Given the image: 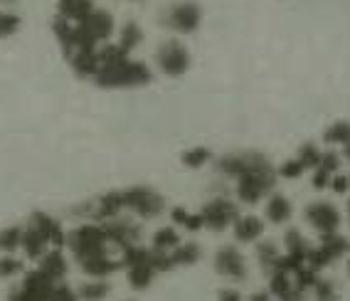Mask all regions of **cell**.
I'll return each instance as SVG.
<instances>
[{
  "label": "cell",
  "mask_w": 350,
  "mask_h": 301,
  "mask_svg": "<svg viewBox=\"0 0 350 301\" xmlns=\"http://www.w3.org/2000/svg\"><path fill=\"white\" fill-rule=\"evenodd\" d=\"M30 225L35 227L40 235H42L47 245H52V250H62V247L67 245V235H64L62 225H59L52 215L35 213V215H32V220H30Z\"/></svg>",
  "instance_id": "obj_13"
},
{
  "label": "cell",
  "mask_w": 350,
  "mask_h": 301,
  "mask_svg": "<svg viewBox=\"0 0 350 301\" xmlns=\"http://www.w3.org/2000/svg\"><path fill=\"white\" fill-rule=\"evenodd\" d=\"M264 220L256 215H239V220L232 225V233L237 242H259L264 235Z\"/></svg>",
  "instance_id": "obj_18"
},
{
  "label": "cell",
  "mask_w": 350,
  "mask_h": 301,
  "mask_svg": "<svg viewBox=\"0 0 350 301\" xmlns=\"http://www.w3.org/2000/svg\"><path fill=\"white\" fill-rule=\"evenodd\" d=\"M23 233H25V227L20 225H10L5 230H0V252L13 254L18 247H23Z\"/></svg>",
  "instance_id": "obj_32"
},
{
  "label": "cell",
  "mask_w": 350,
  "mask_h": 301,
  "mask_svg": "<svg viewBox=\"0 0 350 301\" xmlns=\"http://www.w3.org/2000/svg\"><path fill=\"white\" fill-rule=\"evenodd\" d=\"M264 215L274 225H286L291 215H294V205H291V200L284 193H274L264 202Z\"/></svg>",
  "instance_id": "obj_16"
},
{
  "label": "cell",
  "mask_w": 350,
  "mask_h": 301,
  "mask_svg": "<svg viewBox=\"0 0 350 301\" xmlns=\"http://www.w3.org/2000/svg\"><path fill=\"white\" fill-rule=\"evenodd\" d=\"M79 25L84 27V30H87L96 42L109 40L113 35V18H111V13H107V10H94L89 18L81 20Z\"/></svg>",
  "instance_id": "obj_17"
},
{
  "label": "cell",
  "mask_w": 350,
  "mask_h": 301,
  "mask_svg": "<svg viewBox=\"0 0 350 301\" xmlns=\"http://www.w3.org/2000/svg\"><path fill=\"white\" fill-rule=\"evenodd\" d=\"M57 284H59V282H52L44 272L32 270V272H27V274H25V279H23V287H20V289H25L27 294H32L35 299H40V301H50L52 289H55Z\"/></svg>",
  "instance_id": "obj_19"
},
{
  "label": "cell",
  "mask_w": 350,
  "mask_h": 301,
  "mask_svg": "<svg viewBox=\"0 0 350 301\" xmlns=\"http://www.w3.org/2000/svg\"><path fill=\"white\" fill-rule=\"evenodd\" d=\"M124 207V190H109V193H104L94 200V222L116 220Z\"/></svg>",
  "instance_id": "obj_14"
},
{
  "label": "cell",
  "mask_w": 350,
  "mask_h": 301,
  "mask_svg": "<svg viewBox=\"0 0 350 301\" xmlns=\"http://www.w3.org/2000/svg\"><path fill=\"white\" fill-rule=\"evenodd\" d=\"M313 296H316V301H338L336 282L319 276V282H316V287H313Z\"/></svg>",
  "instance_id": "obj_39"
},
{
  "label": "cell",
  "mask_w": 350,
  "mask_h": 301,
  "mask_svg": "<svg viewBox=\"0 0 350 301\" xmlns=\"http://www.w3.org/2000/svg\"><path fill=\"white\" fill-rule=\"evenodd\" d=\"M141 38H144V32H141V27H138L136 23H126V25L121 27L119 47L126 52V55H131V50H136L138 42H141Z\"/></svg>",
  "instance_id": "obj_36"
},
{
  "label": "cell",
  "mask_w": 350,
  "mask_h": 301,
  "mask_svg": "<svg viewBox=\"0 0 350 301\" xmlns=\"http://www.w3.org/2000/svg\"><path fill=\"white\" fill-rule=\"evenodd\" d=\"M323 141L331 146H348L350 144V121H333L323 131Z\"/></svg>",
  "instance_id": "obj_33"
},
{
  "label": "cell",
  "mask_w": 350,
  "mask_h": 301,
  "mask_svg": "<svg viewBox=\"0 0 350 301\" xmlns=\"http://www.w3.org/2000/svg\"><path fill=\"white\" fill-rule=\"evenodd\" d=\"M316 282H319V272L311 270V267H301L299 272H294V287L299 289L301 294H308V291H313V287H316Z\"/></svg>",
  "instance_id": "obj_38"
},
{
  "label": "cell",
  "mask_w": 350,
  "mask_h": 301,
  "mask_svg": "<svg viewBox=\"0 0 350 301\" xmlns=\"http://www.w3.org/2000/svg\"><path fill=\"white\" fill-rule=\"evenodd\" d=\"M20 27V18L13 13H0V38H10Z\"/></svg>",
  "instance_id": "obj_44"
},
{
  "label": "cell",
  "mask_w": 350,
  "mask_h": 301,
  "mask_svg": "<svg viewBox=\"0 0 350 301\" xmlns=\"http://www.w3.org/2000/svg\"><path fill=\"white\" fill-rule=\"evenodd\" d=\"M345 270H348V276H350V259H348V264H345Z\"/></svg>",
  "instance_id": "obj_55"
},
{
  "label": "cell",
  "mask_w": 350,
  "mask_h": 301,
  "mask_svg": "<svg viewBox=\"0 0 350 301\" xmlns=\"http://www.w3.org/2000/svg\"><path fill=\"white\" fill-rule=\"evenodd\" d=\"M200 8H198V3H175L173 8H170L168 18H165V25L170 27V30L175 32H183V35H190V32H195L198 27H200Z\"/></svg>",
  "instance_id": "obj_11"
},
{
  "label": "cell",
  "mask_w": 350,
  "mask_h": 301,
  "mask_svg": "<svg viewBox=\"0 0 350 301\" xmlns=\"http://www.w3.org/2000/svg\"><path fill=\"white\" fill-rule=\"evenodd\" d=\"M75 42H77V52H96V44H99L81 25L75 27Z\"/></svg>",
  "instance_id": "obj_43"
},
{
  "label": "cell",
  "mask_w": 350,
  "mask_h": 301,
  "mask_svg": "<svg viewBox=\"0 0 350 301\" xmlns=\"http://www.w3.org/2000/svg\"><path fill=\"white\" fill-rule=\"evenodd\" d=\"M202 220H205V227L213 230V233H225L227 227H232L239 220V207L237 202L227 200V198H213L207 200L200 210Z\"/></svg>",
  "instance_id": "obj_7"
},
{
  "label": "cell",
  "mask_w": 350,
  "mask_h": 301,
  "mask_svg": "<svg viewBox=\"0 0 350 301\" xmlns=\"http://www.w3.org/2000/svg\"><path fill=\"white\" fill-rule=\"evenodd\" d=\"M81 264V272L92 279H109L111 274H116L119 270H124V262L121 259H113L109 254H101V257H92V259H84Z\"/></svg>",
  "instance_id": "obj_15"
},
{
  "label": "cell",
  "mask_w": 350,
  "mask_h": 301,
  "mask_svg": "<svg viewBox=\"0 0 350 301\" xmlns=\"http://www.w3.org/2000/svg\"><path fill=\"white\" fill-rule=\"evenodd\" d=\"M124 205L126 210L136 213L138 218L150 220L158 218L165 210V198L148 185H131V188L124 190Z\"/></svg>",
  "instance_id": "obj_5"
},
{
  "label": "cell",
  "mask_w": 350,
  "mask_h": 301,
  "mask_svg": "<svg viewBox=\"0 0 350 301\" xmlns=\"http://www.w3.org/2000/svg\"><path fill=\"white\" fill-rule=\"evenodd\" d=\"M8 301H40V299H35L32 294H27L25 289H18V291H13V294H10V299H8Z\"/></svg>",
  "instance_id": "obj_50"
},
{
  "label": "cell",
  "mask_w": 350,
  "mask_h": 301,
  "mask_svg": "<svg viewBox=\"0 0 350 301\" xmlns=\"http://www.w3.org/2000/svg\"><path fill=\"white\" fill-rule=\"evenodd\" d=\"M343 156H345V161L350 163V144H348V146H343Z\"/></svg>",
  "instance_id": "obj_53"
},
{
  "label": "cell",
  "mask_w": 350,
  "mask_h": 301,
  "mask_svg": "<svg viewBox=\"0 0 350 301\" xmlns=\"http://www.w3.org/2000/svg\"><path fill=\"white\" fill-rule=\"evenodd\" d=\"M178 245H180V235H178L175 227H161L153 235V250L158 252H173Z\"/></svg>",
  "instance_id": "obj_34"
},
{
  "label": "cell",
  "mask_w": 350,
  "mask_h": 301,
  "mask_svg": "<svg viewBox=\"0 0 350 301\" xmlns=\"http://www.w3.org/2000/svg\"><path fill=\"white\" fill-rule=\"evenodd\" d=\"M279 257H282V252H279V247H276V242H259L256 245V262H259V267H262L264 272H274L276 262H279Z\"/></svg>",
  "instance_id": "obj_30"
},
{
  "label": "cell",
  "mask_w": 350,
  "mask_h": 301,
  "mask_svg": "<svg viewBox=\"0 0 350 301\" xmlns=\"http://www.w3.org/2000/svg\"><path fill=\"white\" fill-rule=\"evenodd\" d=\"M57 10H59V18L81 23L84 18H89V15L94 13L96 8H94V0H59Z\"/></svg>",
  "instance_id": "obj_23"
},
{
  "label": "cell",
  "mask_w": 350,
  "mask_h": 301,
  "mask_svg": "<svg viewBox=\"0 0 350 301\" xmlns=\"http://www.w3.org/2000/svg\"><path fill=\"white\" fill-rule=\"evenodd\" d=\"M306 173V168L301 166L299 158H291V161H284L282 166H279V170H276V176L286 178V181H296V178H301Z\"/></svg>",
  "instance_id": "obj_41"
},
{
  "label": "cell",
  "mask_w": 350,
  "mask_h": 301,
  "mask_svg": "<svg viewBox=\"0 0 350 301\" xmlns=\"http://www.w3.org/2000/svg\"><path fill=\"white\" fill-rule=\"evenodd\" d=\"M348 252H350V239L345 237V235H340V233L321 235V245L311 247L306 264L311 267V270H316L321 274L325 267H331L333 262L343 259Z\"/></svg>",
  "instance_id": "obj_4"
},
{
  "label": "cell",
  "mask_w": 350,
  "mask_h": 301,
  "mask_svg": "<svg viewBox=\"0 0 350 301\" xmlns=\"http://www.w3.org/2000/svg\"><path fill=\"white\" fill-rule=\"evenodd\" d=\"M79 301H101L111 294V284H107V279H92L77 287Z\"/></svg>",
  "instance_id": "obj_27"
},
{
  "label": "cell",
  "mask_w": 350,
  "mask_h": 301,
  "mask_svg": "<svg viewBox=\"0 0 350 301\" xmlns=\"http://www.w3.org/2000/svg\"><path fill=\"white\" fill-rule=\"evenodd\" d=\"M319 168L328 170V173H333V176H336L338 168H340V156H338L336 150H323V158H321Z\"/></svg>",
  "instance_id": "obj_46"
},
{
  "label": "cell",
  "mask_w": 350,
  "mask_h": 301,
  "mask_svg": "<svg viewBox=\"0 0 350 301\" xmlns=\"http://www.w3.org/2000/svg\"><path fill=\"white\" fill-rule=\"evenodd\" d=\"M183 166H188V168H202V166L207 163V161H213V150L205 148V146H193V148H188L185 153L180 156Z\"/></svg>",
  "instance_id": "obj_35"
},
{
  "label": "cell",
  "mask_w": 350,
  "mask_h": 301,
  "mask_svg": "<svg viewBox=\"0 0 350 301\" xmlns=\"http://www.w3.org/2000/svg\"><path fill=\"white\" fill-rule=\"evenodd\" d=\"M271 166V161L264 153H256V150H244V153H230V156H222L217 161V173L227 178H234L239 181L242 176L252 173V170L267 168Z\"/></svg>",
  "instance_id": "obj_6"
},
{
  "label": "cell",
  "mask_w": 350,
  "mask_h": 301,
  "mask_svg": "<svg viewBox=\"0 0 350 301\" xmlns=\"http://www.w3.org/2000/svg\"><path fill=\"white\" fill-rule=\"evenodd\" d=\"M96 52H77V55L72 57V69H75L77 77H81V79H94V77L99 75L101 62Z\"/></svg>",
  "instance_id": "obj_22"
},
{
  "label": "cell",
  "mask_w": 350,
  "mask_h": 301,
  "mask_svg": "<svg viewBox=\"0 0 350 301\" xmlns=\"http://www.w3.org/2000/svg\"><path fill=\"white\" fill-rule=\"evenodd\" d=\"M50 301H79V294H77V289H72L69 284L59 282L55 289H52Z\"/></svg>",
  "instance_id": "obj_45"
},
{
  "label": "cell",
  "mask_w": 350,
  "mask_h": 301,
  "mask_svg": "<svg viewBox=\"0 0 350 301\" xmlns=\"http://www.w3.org/2000/svg\"><path fill=\"white\" fill-rule=\"evenodd\" d=\"M294 274H286V272H271L269 274V294L276 301L284 299L286 294L294 291Z\"/></svg>",
  "instance_id": "obj_31"
},
{
  "label": "cell",
  "mask_w": 350,
  "mask_h": 301,
  "mask_svg": "<svg viewBox=\"0 0 350 301\" xmlns=\"http://www.w3.org/2000/svg\"><path fill=\"white\" fill-rule=\"evenodd\" d=\"M215 272L232 282H242L247 279V262L244 254L234 245H225L215 252Z\"/></svg>",
  "instance_id": "obj_10"
},
{
  "label": "cell",
  "mask_w": 350,
  "mask_h": 301,
  "mask_svg": "<svg viewBox=\"0 0 350 301\" xmlns=\"http://www.w3.org/2000/svg\"><path fill=\"white\" fill-rule=\"evenodd\" d=\"M126 272H129V284H131L136 291H144V289H148L150 284H153V279H156V274H158V272L150 267V262L126 267Z\"/></svg>",
  "instance_id": "obj_26"
},
{
  "label": "cell",
  "mask_w": 350,
  "mask_h": 301,
  "mask_svg": "<svg viewBox=\"0 0 350 301\" xmlns=\"http://www.w3.org/2000/svg\"><path fill=\"white\" fill-rule=\"evenodd\" d=\"M308 252H311V245H308V239L304 237V235H301L299 230H296V227L286 230V235H284V254L299 259L301 264H306Z\"/></svg>",
  "instance_id": "obj_21"
},
{
  "label": "cell",
  "mask_w": 350,
  "mask_h": 301,
  "mask_svg": "<svg viewBox=\"0 0 350 301\" xmlns=\"http://www.w3.org/2000/svg\"><path fill=\"white\" fill-rule=\"evenodd\" d=\"M23 250H25V254L30 259H42L44 254L50 252V250H47V242H44V237L32 225H27L25 233H23Z\"/></svg>",
  "instance_id": "obj_25"
},
{
  "label": "cell",
  "mask_w": 350,
  "mask_h": 301,
  "mask_svg": "<svg viewBox=\"0 0 350 301\" xmlns=\"http://www.w3.org/2000/svg\"><path fill=\"white\" fill-rule=\"evenodd\" d=\"M331 181H333V173H328V170H323V168H316V170H313L311 183H313V188H316V190L331 188Z\"/></svg>",
  "instance_id": "obj_47"
},
{
  "label": "cell",
  "mask_w": 350,
  "mask_h": 301,
  "mask_svg": "<svg viewBox=\"0 0 350 301\" xmlns=\"http://www.w3.org/2000/svg\"><path fill=\"white\" fill-rule=\"evenodd\" d=\"M200 245L198 242H185V245H178L173 252H170V257H173L175 267H193V264L200 262Z\"/></svg>",
  "instance_id": "obj_29"
},
{
  "label": "cell",
  "mask_w": 350,
  "mask_h": 301,
  "mask_svg": "<svg viewBox=\"0 0 350 301\" xmlns=\"http://www.w3.org/2000/svg\"><path fill=\"white\" fill-rule=\"evenodd\" d=\"M156 64L165 77H183L190 69V52L178 40L163 42L156 52Z\"/></svg>",
  "instance_id": "obj_8"
},
{
  "label": "cell",
  "mask_w": 350,
  "mask_h": 301,
  "mask_svg": "<svg viewBox=\"0 0 350 301\" xmlns=\"http://www.w3.org/2000/svg\"><path fill=\"white\" fill-rule=\"evenodd\" d=\"M153 79L150 69L144 62H136L131 57H126L116 64H107L99 69L94 77L96 87L101 89H119V87H144Z\"/></svg>",
  "instance_id": "obj_1"
},
{
  "label": "cell",
  "mask_w": 350,
  "mask_h": 301,
  "mask_svg": "<svg viewBox=\"0 0 350 301\" xmlns=\"http://www.w3.org/2000/svg\"><path fill=\"white\" fill-rule=\"evenodd\" d=\"M170 220H173V225L185 227L188 233H200L202 227H205V220H202L200 213H190V210H185L180 205L170 210Z\"/></svg>",
  "instance_id": "obj_28"
},
{
  "label": "cell",
  "mask_w": 350,
  "mask_h": 301,
  "mask_svg": "<svg viewBox=\"0 0 350 301\" xmlns=\"http://www.w3.org/2000/svg\"><path fill=\"white\" fill-rule=\"evenodd\" d=\"M331 190L336 195H345L350 190V176H345V173H336L331 181Z\"/></svg>",
  "instance_id": "obj_48"
},
{
  "label": "cell",
  "mask_w": 350,
  "mask_h": 301,
  "mask_svg": "<svg viewBox=\"0 0 350 301\" xmlns=\"http://www.w3.org/2000/svg\"><path fill=\"white\" fill-rule=\"evenodd\" d=\"M301 161V166H304V168L306 170H316L321 166V158H323V150L319 148V146L316 144H311V141H308V144H304L299 148V156H296Z\"/></svg>",
  "instance_id": "obj_37"
},
{
  "label": "cell",
  "mask_w": 350,
  "mask_h": 301,
  "mask_svg": "<svg viewBox=\"0 0 350 301\" xmlns=\"http://www.w3.org/2000/svg\"><path fill=\"white\" fill-rule=\"evenodd\" d=\"M217 301H244V296L239 294L237 289H219Z\"/></svg>",
  "instance_id": "obj_49"
},
{
  "label": "cell",
  "mask_w": 350,
  "mask_h": 301,
  "mask_svg": "<svg viewBox=\"0 0 350 301\" xmlns=\"http://www.w3.org/2000/svg\"><path fill=\"white\" fill-rule=\"evenodd\" d=\"M247 301H274V296H271L269 291H254Z\"/></svg>",
  "instance_id": "obj_51"
},
{
  "label": "cell",
  "mask_w": 350,
  "mask_h": 301,
  "mask_svg": "<svg viewBox=\"0 0 350 301\" xmlns=\"http://www.w3.org/2000/svg\"><path fill=\"white\" fill-rule=\"evenodd\" d=\"M104 227V233H107L109 245H116L121 250L131 245H138V239H141V227L133 225V222H124V220H107V222H101Z\"/></svg>",
  "instance_id": "obj_12"
},
{
  "label": "cell",
  "mask_w": 350,
  "mask_h": 301,
  "mask_svg": "<svg viewBox=\"0 0 350 301\" xmlns=\"http://www.w3.org/2000/svg\"><path fill=\"white\" fill-rule=\"evenodd\" d=\"M345 215H348V222H350V200H348V207H345Z\"/></svg>",
  "instance_id": "obj_54"
},
{
  "label": "cell",
  "mask_w": 350,
  "mask_h": 301,
  "mask_svg": "<svg viewBox=\"0 0 350 301\" xmlns=\"http://www.w3.org/2000/svg\"><path fill=\"white\" fill-rule=\"evenodd\" d=\"M304 296H306V294H301L299 289H294L291 294H286L284 299H279V301H304Z\"/></svg>",
  "instance_id": "obj_52"
},
{
  "label": "cell",
  "mask_w": 350,
  "mask_h": 301,
  "mask_svg": "<svg viewBox=\"0 0 350 301\" xmlns=\"http://www.w3.org/2000/svg\"><path fill=\"white\" fill-rule=\"evenodd\" d=\"M129 301H133V299H129Z\"/></svg>",
  "instance_id": "obj_56"
},
{
  "label": "cell",
  "mask_w": 350,
  "mask_h": 301,
  "mask_svg": "<svg viewBox=\"0 0 350 301\" xmlns=\"http://www.w3.org/2000/svg\"><path fill=\"white\" fill-rule=\"evenodd\" d=\"M304 218H306V222L319 235L338 233V230H340V222H343V218H340V210H338V207L333 205V202H328V200L308 202L306 210H304Z\"/></svg>",
  "instance_id": "obj_9"
},
{
  "label": "cell",
  "mask_w": 350,
  "mask_h": 301,
  "mask_svg": "<svg viewBox=\"0 0 350 301\" xmlns=\"http://www.w3.org/2000/svg\"><path fill=\"white\" fill-rule=\"evenodd\" d=\"M38 270L44 272L52 282H64V276H67L69 267H67V259H64L62 250H50V252H47V254L40 259Z\"/></svg>",
  "instance_id": "obj_20"
},
{
  "label": "cell",
  "mask_w": 350,
  "mask_h": 301,
  "mask_svg": "<svg viewBox=\"0 0 350 301\" xmlns=\"http://www.w3.org/2000/svg\"><path fill=\"white\" fill-rule=\"evenodd\" d=\"M23 272V262L13 254H3L0 257V279H10V276Z\"/></svg>",
  "instance_id": "obj_42"
},
{
  "label": "cell",
  "mask_w": 350,
  "mask_h": 301,
  "mask_svg": "<svg viewBox=\"0 0 350 301\" xmlns=\"http://www.w3.org/2000/svg\"><path fill=\"white\" fill-rule=\"evenodd\" d=\"M99 62H101V67H107V64H116V62H121V60H126V52L121 50L119 44H107V47H101L99 52Z\"/></svg>",
  "instance_id": "obj_40"
},
{
  "label": "cell",
  "mask_w": 350,
  "mask_h": 301,
  "mask_svg": "<svg viewBox=\"0 0 350 301\" xmlns=\"http://www.w3.org/2000/svg\"><path fill=\"white\" fill-rule=\"evenodd\" d=\"M274 185H276L274 166L252 170V173H247V176H242L237 181V198L244 205H256V202H262L267 195H271Z\"/></svg>",
  "instance_id": "obj_3"
},
{
  "label": "cell",
  "mask_w": 350,
  "mask_h": 301,
  "mask_svg": "<svg viewBox=\"0 0 350 301\" xmlns=\"http://www.w3.org/2000/svg\"><path fill=\"white\" fill-rule=\"evenodd\" d=\"M107 245L109 239L101 222H87V225H79L77 230H72L67 235V247L75 254L77 262L107 254Z\"/></svg>",
  "instance_id": "obj_2"
},
{
  "label": "cell",
  "mask_w": 350,
  "mask_h": 301,
  "mask_svg": "<svg viewBox=\"0 0 350 301\" xmlns=\"http://www.w3.org/2000/svg\"><path fill=\"white\" fill-rule=\"evenodd\" d=\"M52 30H55V38L62 47V55L67 57L69 62H72V57L77 55V42H75V27L69 25V20L64 18H57L52 23Z\"/></svg>",
  "instance_id": "obj_24"
}]
</instances>
